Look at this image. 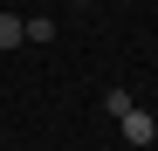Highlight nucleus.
Returning a JSON list of instances; mask_svg holds the SVG:
<instances>
[{
  "mask_svg": "<svg viewBox=\"0 0 158 151\" xmlns=\"http://www.w3.org/2000/svg\"><path fill=\"white\" fill-rule=\"evenodd\" d=\"M21 35H28V41H55V21L35 14V21H21Z\"/></svg>",
  "mask_w": 158,
  "mask_h": 151,
  "instance_id": "obj_2",
  "label": "nucleus"
},
{
  "mask_svg": "<svg viewBox=\"0 0 158 151\" xmlns=\"http://www.w3.org/2000/svg\"><path fill=\"white\" fill-rule=\"evenodd\" d=\"M14 41H28V35H21V21H14V14H0V48H14Z\"/></svg>",
  "mask_w": 158,
  "mask_h": 151,
  "instance_id": "obj_3",
  "label": "nucleus"
},
{
  "mask_svg": "<svg viewBox=\"0 0 158 151\" xmlns=\"http://www.w3.org/2000/svg\"><path fill=\"white\" fill-rule=\"evenodd\" d=\"M69 7H89V0H69Z\"/></svg>",
  "mask_w": 158,
  "mask_h": 151,
  "instance_id": "obj_4",
  "label": "nucleus"
},
{
  "mask_svg": "<svg viewBox=\"0 0 158 151\" xmlns=\"http://www.w3.org/2000/svg\"><path fill=\"white\" fill-rule=\"evenodd\" d=\"M117 124H124V137H131V144H158V117H151V110L124 103V110H117Z\"/></svg>",
  "mask_w": 158,
  "mask_h": 151,
  "instance_id": "obj_1",
  "label": "nucleus"
}]
</instances>
